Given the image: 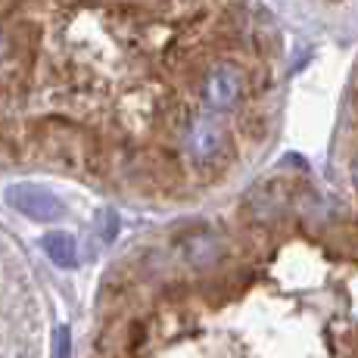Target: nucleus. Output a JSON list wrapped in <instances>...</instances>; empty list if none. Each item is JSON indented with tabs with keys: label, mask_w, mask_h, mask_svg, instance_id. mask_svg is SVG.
Wrapping results in <instances>:
<instances>
[{
	"label": "nucleus",
	"mask_w": 358,
	"mask_h": 358,
	"mask_svg": "<svg viewBox=\"0 0 358 358\" xmlns=\"http://www.w3.org/2000/svg\"><path fill=\"white\" fill-rule=\"evenodd\" d=\"M349 178H352V187L358 190V159H355L352 165H349Z\"/></svg>",
	"instance_id": "1a4fd4ad"
},
{
	"label": "nucleus",
	"mask_w": 358,
	"mask_h": 358,
	"mask_svg": "<svg viewBox=\"0 0 358 358\" xmlns=\"http://www.w3.org/2000/svg\"><path fill=\"white\" fill-rule=\"evenodd\" d=\"M103 222H106V224H103V240L109 243V240L115 237V231H119V218H115L113 212H106V215H103Z\"/></svg>",
	"instance_id": "6e6552de"
},
{
	"label": "nucleus",
	"mask_w": 358,
	"mask_h": 358,
	"mask_svg": "<svg viewBox=\"0 0 358 358\" xmlns=\"http://www.w3.org/2000/svg\"><path fill=\"white\" fill-rule=\"evenodd\" d=\"M6 50H10V44H6L3 31H0V59H3V57H6Z\"/></svg>",
	"instance_id": "9d476101"
},
{
	"label": "nucleus",
	"mask_w": 358,
	"mask_h": 358,
	"mask_svg": "<svg viewBox=\"0 0 358 358\" xmlns=\"http://www.w3.org/2000/svg\"><path fill=\"white\" fill-rule=\"evenodd\" d=\"M53 358H72V330L66 324H59L53 334Z\"/></svg>",
	"instance_id": "0eeeda50"
},
{
	"label": "nucleus",
	"mask_w": 358,
	"mask_h": 358,
	"mask_svg": "<svg viewBox=\"0 0 358 358\" xmlns=\"http://www.w3.org/2000/svg\"><path fill=\"white\" fill-rule=\"evenodd\" d=\"M250 94V78L246 69L234 59H215L206 66L203 78H199V100H203L206 113L222 115L234 113Z\"/></svg>",
	"instance_id": "f257e3e1"
},
{
	"label": "nucleus",
	"mask_w": 358,
	"mask_h": 358,
	"mask_svg": "<svg viewBox=\"0 0 358 358\" xmlns=\"http://www.w3.org/2000/svg\"><path fill=\"white\" fill-rule=\"evenodd\" d=\"M6 203L31 222H57L63 215L59 196L41 184H13V187H6Z\"/></svg>",
	"instance_id": "7ed1b4c3"
},
{
	"label": "nucleus",
	"mask_w": 358,
	"mask_h": 358,
	"mask_svg": "<svg viewBox=\"0 0 358 358\" xmlns=\"http://www.w3.org/2000/svg\"><path fill=\"white\" fill-rule=\"evenodd\" d=\"M41 250L47 252V259L57 268H75L78 265V246H75V237L66 231H50L41 237Z\"/></svg>",
	"instance_id": "39448f33"
},
{
	"label": "nucleus",
	"mask_w": 358,
	"mask_h": 358,
	"mask_svg": "<svg viewBox=\"0 0 358 358\" xmlns=\"http://www.w3.org/2000/svg\"><path fill=\"white\" fill-rule=\"evenodd\" d=\"M280 206H284V196H280V190L271 187V184L259 187L256 194L250 196V209H252V215H256L259 222H271V218L280 212Z\"/></svg>",
	"instance_id": "423d86ee"
},
{
	"label": "nucleus",
	"mask_w": 358,
	"mask_h": 358,
	"mask_svg": "<svg viewBox=\"0 0 358 358\" xmlns=\"http://www.w3.org/2000/svg\"><path fill=\"white\" fill-rule=\"evenodd\" d=\"M181 143H184V156L196 169H212L228 153V131L212 113H196L187 119Z\"/></svg>",
	"instance_id": "f03ea898"
},
{
	"label": "nucleus",
	"mask_w": 358,
	"mask_h": 358,
	"mask_svg": "<svg viewBox=\"0 0 358 358\" xmlns=\"http://www.w3.org/2000/svg\"><path fill=\"white\" fill-rule=\"evenodd\" d=\"M184 259H187L190 268L196 271H206L212 268L218 259H222V240L212 231H194L184 237Z\"/></svg>",
	"instance_id": "20e7f679"
}]
</instances>
